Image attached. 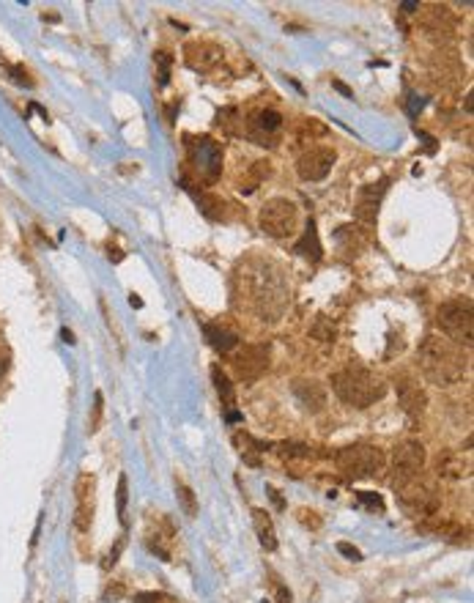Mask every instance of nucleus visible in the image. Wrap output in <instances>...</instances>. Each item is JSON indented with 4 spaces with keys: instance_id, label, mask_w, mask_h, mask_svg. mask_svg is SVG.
I'll return each mask as SVG.
<instances>
[{
    "instance_id": "16",
    "label": "nucleus",
    "mask_w": 474,
    "mask_h": 603,
    "mask_svg": "<svg viewBox=\"0 0 474 603\" xmlns=\"http://www.w3.org/2000/svg\"><path fill=\"white\" fill-rule=\"evenodd\" d=\"M184 55H187V63H189L192 69L206 72V69H211V66L220 61L223 52L217 50L214 44H206V42H189V44L184 47Z\"/></svg>"
},
{
    "instance_id": "7",
    "label": "nucleus",
    "mask_w": 474,
    "mask_h": 603,
    "mask_svg": "<svg viewBox=\"0 0 474 603\" xmlns=\"http://www.w3.org/2000/svg\"><path fill=\"white\" fill-rule=\"evenodd\" d=\"M189 165L198 170L200 181H214L223 170V149L211 137H187Z\"/></svg>"
},
{
    "instance_id": "1",
    "label": "nucleus",
    "mask_w": 474,
    "mask_h": 603,
    "mask_svg": "<svg viewBox=\"0 0 474 603\" xmlns=\"http://www.w3.org/2000/svg\"><path fill=\"white\" fill-rule=\"evenodd\" d=\"M420 368L425 378L436 387H452L466 376L469 362L463 356V349L442 335H425L420 343Z\"/></svg>"
},
{
    "instance_id": "28",
    "label": "nucleus",
    "mask_w": 474,
    "mask_h": 603,
    "mask_svg": "<svg viewBox=\"0 0 474 603\" xmlns=\"http://www.w3.org/2000/svg\"><path fill=\"white\" fill-rule=\"evenodd\" d=\"M307 135H310V143H313V135L324 137V135H326V126H324V124H318L316 118H307V121H301V126H299V137L304 140Z\"/></svg>"
},
{
    "instance_id": "9",
    "label": "nucleus",
    "mask_w": 474,
    "mask_h": 603,
    "mask_svg": "<svg viewBox=\"0 0 474 603\" xmlns=\"http://www.w3.org/2000/svg\"><path fill=\"white\" fill-rule=\"evenodd\" d=\"M425 466V447L423 442H403L392 452V469H395V480L420 475Z\"/></svg>"
},
{
    "instance_id": "26",
    "label": "nucleus",
    "mask_w": 474,
    "mask_h": 603,
    "mask_svg": "<svg viewBox=\"0 0 474 603\" xmlns=\"http://www.w3.org/2000/svg\"><path fill=\"white\" fill-rule=\"evenodd\" d=\"M126 499H129V483H126V475L118 478V491H116V502H118V518L126 527Z\"/></svg>"
},
{
    "instance_id": "35",
    "label": "nucleus",
    "mask_w": 474,
    "mask_h": 603,
    "mask_svg": "<svg viewBox=\"0 0 474 603\" xmlns=\"http://www.w3.org/2000/svg\"><path fill=\"white\" fill-rule=\"evenodd\" d=\"M159 601H162L159 592H140V595H135V603H159Z\"/></svg>"
},
{
    "instance_id": "2",
    "label": "nucleus",
    "mask_w": 474,
    "mask_h": 603,
    "mask_svg": "<svg viewBox=\"0 0 474 603\" xmlns=\"http://www.w3.org/2000/svg\"><path fill=\"white\" fill-rule=\"evenodd\" d=\"M332 390L343 403H349L354 409H368L375 401H381L387 395V384L384 378H378L373 371L362 368V365H346L343 371H337L332 376Z\"/></svg>"
},
{
    "instance_id": "30",
    "label": "nucleus",
    "mask_w": 474,
    "mask_h": 603,
    "mask_svg": "<svg viewBox=\"0 0 474 603\" xmlns=\"http://www.w3.org/2000/svg\"><path fill=\"white\" fill-rule=\"evenodd\" d=\"M101 411H104V398H101V392L94 395V417H91V433H96L99 430V423H101Z\"/></svg>"
},
{
    "instance_id": "41",
    "label": "nucleus",
    "mask_w": 474,
    "mask_h": 603,
    "mask_svg": "<svg viewBox=\"0 0 474 603\" xmlns=\"http://www.w3.org/2000/svg\"><path fill=\"white\" fill-rule=\"evenodd\" d=\"M0 373H3V362H0Z\"/></svg>"
},
{
    "instance_id": "22",
    "label": "nucleus",
    "mask_w": 474,
    "mask_h": 603,
    "mask_svg": "<svg viewBox=\"0 0 474 603\" xmlns=\"http://www.w3.org/2000/svg\"><path fill=\"white\" fill-rule=\"evenodd\" d=\"M211 381H214V390H217V395H220V401H223L225 409H233V406H236V390H233L230 378L225 376V371L220 365L211 368Z\"/></svg>"
},
{
    "instance_id": "15",
    "label": "nucleus",
    "mask_w": 474,
    "mask_h": 603,
    "mask_svg": "<svg viewBox=\"0 0 474 603\" xmlns=\"http://www.w3.org/2000/svg\"><path fill=\"white\" fill-rule=\"evenodd\" d=\"M469 472H472L469 455H461V452H452V450L439 452V458H436V475H439V478L461 480V478H469Z\"/></svg>"
},
{
    "instance_id": "12",
    "label": "nucleus",
    "mask_w": 474,
    "mask_h": 603,
    "mask_svg": "<svg viewBox=\"0 0 474 603\" xmlns=\"http://www.w3.org/2000/svg\"><path fill=\"white\" fill-rule=\"evenodd\" d=\"M294 395H297V401L301 403V409L304 411H310V414H318V411H324L326 406V390L324 384H318V381H307V378H299V381H294Z\"/></svg>"
},
{
    "instance_id": "8",
    "label": "nucleus",
    "mask_w": 474,
    "mask_h": 603,
    "mask_svg": "<svg viewBox=\"0 0 474 603\" xmlns=\"http://www.w3.org/2000/svg\"><path fill=\"white\" fill-rule=\"evenodd\" d=\"M233 365V373L239 376V381L250 384V381H258V378L266 373L269 368V349L261 346V343H252V346H244L233 354L230 359Z\"/></svg>"
},
{
    "instance_id": "4",
    "label": "nucleus",
    "mask_w": 474,
    "mask_h": 603,
    "mask_svg": "<svg viewBox=\"0 0 474 603\" xmlns=\"http://www.w3.org/2000/svg\"><path fill=\"white\" fill-rule=\"evenodd\" d=\"M474 313L469 299H449L439 307L436 313V324L461 349H472V327H474Z\"/></svg>"
},
{
    "instance_id": "38",
    "label": "nucleus",
    "mask_w": 474,
    "mask_h": 603,
    "mask_svg": "<svg viewBox=\"0 0 474 603\" xmlns=\"http://www.w3.org/2000/svg\"><path fill=\"white\" fill-rule=\"evenodd\" d=\"M335 88H337V91H340V94H346V97H351V91H349V88H346V85H343V82H337V80H335Z\"/></svg>"
},
{
    "instance_id": "13",
    "label": "nucleus",
    "mask_w": 474,
    "mask_h": 603,
    "mask_svg": "<svg viewBox=\"0 0 474 603\" xmlns=\"http://www.w3.org/2000/svg\"><path fill=\"white\" fill-rule=\"evenodd\" d=\"M395 392H398L400 409H403L406 414L417 417V414H423L425 411L428 395H425V390L420 384H414V381H408V378H400L398 384H395Z\"/></svg>"
},
{
    "instance_id": "5",
    "label": "nucleus",
    "mask_w": 474,
    "mask_h": 603,
    "mask_svg": "<svg viewBox=\"0 0 474 603\" xmlns=\"http://www.w3.org/2000/svg\"><path fill=\"white\" fill-rule=\"evenodd\" d=\"M258 223H261V230L266 236H272V239H288L299 228V209H297V203L288 201V198H272V201L263 203Z\"/></svg>"
},
{
    "instance_id": "27",
    "label": "nucleus",
    "mask_w": 474,
    "mask_h": 603,
    "mask_svg": "<svg viewBox=\"0 0 474 603\" xmlns=\"http://www.w3.org/2000/svg\"><path fill=\"white\" fill-rule=\"evenodd\" d=\"M277 452H280L282 458H307V455H310V447L297 445V442H280V445H277Z\"/></svg>"
},
{
    "instance_id": "39",
    "label": "nucleus",
    "mask_w": 474,
    "mask_h": 603,
    "mask_svg": "<svg viewBox=\"0 0 474 603\" xmlns=\"http://www.w3.org/2000/svg\"><path fill=\"white\" fill-rule=\"evenodd\" d=\"M269 494H272V499H275V504H277V507H282V499H280V494H277L275 488H269Z\"/></svg>"
},
{
    "instance_id": "3",
    "label": "nucleus",
    "mask_w": 474,
    "mask_h": 603,
    "mask_svg": "<svg viewBox=\"0 0 474 603\" xmlns=\"http://www.w3.org/2000/svg\"><path fill=\"white\" fill-rule=\"evenodd\" d=\"M335 464L349 480H362L381 475L387 466V458L378 447H370V445H349V447L337 450Z\"/></svg>"
},
{
    "instance_id": "6",
    "label": "nucleus",
    "mask_w": 474,
    "mask_h": 603,
    "mask_svg": "<svg viewBox=\"0 0 474 603\" xmlns=\"http://www.w3.org/2000/svg\"><path fill=\"white\" fill-rule=\"evenodd\" d=\"M395 491L398 499L406 510L417 513V516H430L439 507V494L436 488L423 478V475H411V478L395 480Z\"/></svg>"
},
{
    "instance_id": "14",
    "label": "nucleus",
    "mask_w": 474,
    "mask_h": 603,
    "mask_svg": "<svg viewBox=\"0 0 474 603\" xmlns=\"http://www.w3.org/2000/svg\"><path fill=\"white\" fill-rule=\"evenodd\" d=\"M387 192V181H378V184H365L359 189V201H356V217L362 223H373L375 214H378V206H381V198Z\"/></svg>"
},
{
    "instance_id": "10",
    "label": "nucleus",
    "mask_w": 474,
    "mask_h": 603,
    "mask_svg": "<svg viewBox=\"0 0 474 603\" xmlns=\"http://www.w3.org/2000/svg\"><path fill=\"white\" fill-rule=\"evenodd\" d=\"M335 159H337V154L332 149H310L299 156L297 170H299V176L304 181H321V178L329 176Z\"/></svg>"
},
{
    "instance_id": "36",
    "label": "nucleus",
    "mask_w": 474,
    "mask_h": 603,
    "mask_svg": "<svg viewBox=\"0 0 474 603\" xmlns=\"http://www.w3.org/2000/svg\"><path fill=\"white\" fill-rule=\"evenodd\" d=\"M423 104L425 101L420 99V97H411V101H408V113H411V116H417V110H423Z\"/></svg>"
},
{
    "instance_id": "32",
    "label": "nucleus",
    "mask_w": 474,
    "mask_h": 603,
    "mask_svg": "<svg viewBox=\"0 0 474 603\" xmlns=\"http://www.w3.org/2000/svg\"><path fill=\"white\" fill-rule=\"evenodd\" d=\"M124 546H126V540H124V537H118V543L110 549L107 559H104V568H113V565L118 562V557H121V552H124Z\"/></svg>"
},
{
    "instance_id": "29",
    "label": "nucleus",
    "mask_w": 474,
    "mask_h": 603,
    "mask_svg": "<svg viewBox=\"0 0 474 603\" xmlns=\"http://www.w3.org/2000/svg\"><path fill=\"white\" fill-rule=\"evenodd\" d=\"M156 63H159V85H168L170 82V55L156 52Z\"/></svg>"
},
{
    "instance_id": "17",
    "label": "nucleus",
    "mask_w": 474,
    "mask_h": 603,
    "mask_svg": "<svg viewBox=\"0 0 474 603\" xmlns=\"http://www.w3.org/2000/svg\"><path fill=\"white\" fill-rule=\"evenodd\" d=\"M280 126H282V118H280L277 110H261V113L255 116V121L250 124V135L261 143V146H266V140L275 135Z\"/></svg>"
},
{
    "instance_id": "20",
    "label": "nucleus",
    "mask_w": 474,
    "mask_h": 603,
    "mask_svg": "<svg viewBox=\"0 0 474 603\" xmlns=\"http://www.w3.org/2000/svg\"><path fill=\"white\" fill-rule=\"evenodd\" d=\"M233 445H236V450L242 452V458H244L247 464H252V466H258V464H261V452L266 450V445H263V442H258L255 436L244 433V430H239V433L233 436Z\"/></svg>"
},
{
    "instance_id": "31",
    "label": "nucleus",
    "mask_w": 474,
    "mask_h": 603,
    "mask_svg": "<svg viewBox=\"0 0 474 603\" xmlns=\"http://www.w3.org/2000/svg\"><path fill=\"white\" fill-rule=\"evenodd\" d=\"M8 75H11V80H14L17 85H27V88L33 85V80L27 77V72L23 69V66H8Z\"/></svg>"
},
{
    "instance_id": "33",
    "label": "nucleus",
    "mask_w": 474,
    "mask_h": 603,
    "mask_svg": "<svg viewBox=\"0 0 474 603\" xmlns=\"http://www.w3.org/2000/svg\"><path fill=\"white\" fill-rule=\"evenodd\" d=\"M299 521L313 529L321 527V518H318V513H313V510H299Z\"/></svg>"
},
{
    "instance_id": "24",
    "label": "nucleus",
    "mask_w": 474,
    "mask_h": 603,
    "mask_svg": "<svg viewBox=\"0 0 474 603\" xmlns=\"http://www.w3.org/2000/svg\"><path fill=\"white\" fill-rule=\"evenodd\" d=\"M313 337L321 340V343H335V324H329V318H318L316 327H313Z\"/></svg>"
},
{
    "instance_id": "25",
    "label": "nucleus",
    "mask_w": 474,
    "mask_h": 603,
    "mask_svg": "<svg viewBox=\"0 0 474 603\" xmlns=\"http://www.w3.org/2000/svg\"><path fill=\"white\" fill-rule=\"evenodd\" d=\"M356 502L362 507H368V510H373V513H384V499L373 491H356Z\"/></svg>"
},
{
    "instance_id": "37",
    "label": "nucleus",
    "mask_w": 474,
    "mask_h": 603,
    "mask_svg": "<svg viewBox=\"0 0 474 603\" xmlns=\"http://www.w3.org/2000/svg\"><path fill=\"white\" fill-rule=\"evenodd\" d=\"M277 603H291V592H288L285 587L277 590Z\"/></svg>"
},
{
    "instance_id": "18",
    "label": "nucleus",
    "mask_w": 474,
    "mask_h": 603,
    "mask_svg": "<svg viewBox=\"0 0 474 603\" xmlns=\"http://www.w3.org/2000/svg\"><path fill=\"white\" fill-rule=\"evenodd\" d=\"M252 524H255V532H258V540H261V546H263L266 552H275V549H277V529H275L272 516H269L266 510L255 507V510H252Z\"/></svg>"
},
{
    "instance_id": "23",
    "label": "nucleus",
    "mask_w": 474,
    "mask_h": 603,
    "mask_svg": "<svg viewBox=\"0 0 474 603\" xmlns=\"http://www.w3.org/2000/svg\"><path fill=\"white\" fill-rule=\"evenodd\" d=\"M175 494H178V502L184 507V513H187L189 518H195V516H198V499H195L192 488L184 485V483H178V485H175Z\"/></svg>"
},
{
    "instance_id": "19",
    "label": "nucleus",
    "mask_w": 474,
    "mask_h": 603,
    "mask_svg": "<svg viewBox=\"0 0 474 603\" xmlns=\"http://www.w3.org/2000/svg\"><path fill=\"white\" fill-rule=\"evenodd\" d=\"M203 335H206L208 346H211V349H217L220 354L233 352V349L239 346V337H236L230 329L220 327V324H206V327H203Z\"/></svg>"
},
{
    "instance_id": "34",
    "label": "nucleus",
    "mask_w": 474,
    "mask_h": 603,
    "mask_svg": "<svg viewBox=\"0 0 474 603\" xmlns=\"http://www.w3.org/2000/svg\"><path fill=\"white\" fill-rule=\"evenodd\" d=\"M337 552L343 554V557H349V559H354V562H359V559H362V552H359V549H354L351 543H337Z\"/></svg>"
},
{
    "instance_id": "11",
    "label": "nucleus",
    "mask_w": 474,
    "mask_h": 603,
    "mask_svg": "<svg viewBox=\"0 0 474 603\" xmlns=\"http://www.w3.org/2000/svg\"><path fill=\"white\" fill-rule=\"evenodd\" d=\"M94 491H96V478L94 475H80L77 480V510H75V527L80 532H88L94 521Z\"/></svg>"
},
{
    "instance_id": "40",
    "label": "nucleus",
    "mask_w": 474,
    "mask_h": 603,
    "mask_svg": "<svg viewBox=\"0 0 474 603\" xmlns=\"http://www.w3.org/2000/svg\"><path fill=\"white\" fill-rule=\"evenodd\" d=\"M61 335H63V340H66V343H75V340H72V332H69V329H63Z\"/></svg>"
},
{
    "instance_id": "21",
    "label": "nucleus",
    "mask_w": 474,
    "mask_h": 603,
    "mask_svg": "<svg viewBox=\"0 0 474 603\" xmlns=\"http://www.w3.org/2000/svg\"><path fill=\"white\" fill-rule=\"evenodd\" d=\"M297 252L304 255V258H310V261H321V242H318V230H316V223L310 220L307 228H304V236H301V242L297 244Z\"/></svg>"
}]
</instances>
